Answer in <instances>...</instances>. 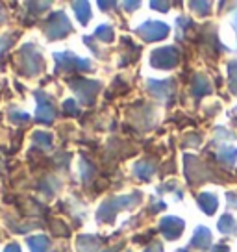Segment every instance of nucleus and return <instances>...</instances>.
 <instances>
[{"instance_id":"obj_14","label":"nucleus","mask_w":237,"mask_h":252,"mask_svg":"<svg viewBox=\"0 0 237 252\" xmlns=\"http://www.w3.org/2000/svg\"><path fill=\"white\" fill-rule=\"evenodd\" d=\"M211 93V84L206 78L204 74H197L193 80V94L195 96H204V94Z\"/></svg>"},{"instance_id":"obj_28","label":"nucleus","mask_w":237,"mask_h":252,"mask_svg":"<svg viewBox=\"0 0 237 252\" xmlns=\"http://www.w3.org/2000/svg\"><path fill=\"white\" fill-rule=\"evenodd\" d=\"M145 252H163V247H161V243H152Z\"/></svg>"},{"instance_id":"obj_12","label":"nucleus","mask_w":237,"mask_h":252,"mask_svg":"<svg viewBox=\"0 0 237 252\" xmlns=\"http://www.w3.org/2000/svg\"><path fill=\"white\" fill-rule=\"evenodd\" d=\"M197 200H198V208L204 213H207V215H213L215 210H217V206H219L217 197L211 195V193H200L197 197Z\"/></svg>"},{"instance_id":"obj_17","label":"nucleus","mask_w":237,"mask_h":252,"mask_svg":"<svg viewBox=\"0 0 237 252\" xmlns=\"http://www.w3.org/2000/svg\"><path fill=\"white\" fill-rule=\"evenodd\" d=\"M72 9H74V13H76V17H78V21L82 24H86L91 19V6H89V2H74Z\"/></svg>"},{"instance_id":"obj_9","label":"nucleus","mask_w":237,"mask_h":252,"mask_svg":"<svg viewBox=\"0 0 237 252\" xmlns=\"http://www.w3.org/2000/svg\"><path fill=\"white\" fill-rule=\"evenodd\" d=\"M183 228H185V222H183L180 217H163V219L159 220V230H161V234L167 237V239H178V237L182 236Z\"/></svg>"},{"instance_id":"obj_22","label":"nucleus","mask_w":237,"mask_h":252,"mask_svg":"<svg viewBox=\"0 0 237 252\" xmlns=\"http://www.w3.org/2000/svg\"><path fill=\"white\" fill-rule=\"evenodd\" d=\"M189 6L197 11L198 15H207V13H209V8H211L209 2H191Z\"/></svg>"},{"instance_id":"obj_29","label":"nucleus","mask_w":237,"mask_h":252,"mask_svg":"<svg viewBox=\"0 0 237 252\" xmlns=\"http://www.w3.org/2000/svg\"><path fill=\"white\" fill-rule=\"evenodd\" d=\"M98 6L102 8V11H110L108 8H115L117 4H115V2H98Z\"/></svg>"},{"instance_id":"obj_11","label":"nucleus","mask_w":237,"mask_h":252,"mask_svg":"<svg viewBox=\"0 0 237 252\" xmlns=\"http://www.w3.org/2000/svg\"><path fill=\"white\" fill-rule=\"evenodd\" d=\"M209 243H211V232H209V228L198 226L195 230L193 239H191V247H195V249H207Z\"/></svg>"},{"instance_id":"obj_24","label":"nucleus","mask_w":237,"mask_h":252,"mask_svg":"<svg viewBox=\"0 0 237 252\" xmlns=\"http://www.w3.org/2000/svg\"><path fill=\"white\" fill-rule=\"evenodd\" d=\"M11 121H13V123H26V121H30V115H28V113H23V111H13V113H11Z\"/></svg>"},{"instance_id":"obj_34","label":"nucleus","mask_w":237,"mask_h":252,"mask_svg":"<svg viewBox=\"0 0 237 252\" xmlns=\"http://www.w3.org/2000/svg\"><path fill=\"white\" fill-rule=\"evenodd\" d=\"M234 28H236V32H237V13H236V17H234Z\"/></svg>"},{"instance_id":"obj_26","label":"nucleus","mask_w":237,"mask_h":252,"mask_svg":"<svg viewBox=\"0 0 237 252\" xmlns=\"http://www.w3.org/2000/svg\"><path fill=\"white\" fill-rule=\"evenodd\" d=\"M150 8L158 9V11H167L171 8V4L169 2H150Z\"/></svg>"},{"instance_id":"obj_4","label":"nucleus","mask_w":237,"mask_h":252,"mask_svg":"<svg viewBox=\"0 0 237 252\" xmlns=\"http://www.w3.org/2000/svg\"><path fill=\"white\" fill-rule=\"evenodd\" d=\"M54 60H56V69H58V72L72 71V69L82 71V72L93 71V63L89 62V60L78 58L74 52H56Z\"/></svg>"},{"instance_id":"obj_6","label":"nucleus","mask_w":237,"mask_h":252,"mask_svg":"<svg viewBox=\"0 0 237 252\" xmlns=\"http://www.w3.org/2000/svg\"><path fill=\"white\" fill-rule=\"evenodd\" d=\"M72 91L76 93L78 100L82 104H93L95 102L96 93L100 91V82H89L84 78H74L71 80Z\"/></svg>"},{"instance_id":"obj_21","label":"nucleus","mask_w":237,"mask_h":252,"mask_svg":"<svg viewBox=\"0 0 237 252\" xmlns=\"http://www.w3.org/2000/svg\"><path fill=\"white\" fill-rule=\"evenodd\" d=\"M228 74H230V91L237 94V62H232L228 65Z\"/></svg>"},{"instance_id":"obj_35","label":"nucleus","mask_w":237,"mask_h":252,"mask_svg":"<svg viewBox=\"0 0 237 252\" xmlns=\"http://www.w3.org/2000/svg\"><path fill=\"white\" fill-rule=\"evenodd\" d=\"M176 252H187V249H180V251H176Z\"/></svg>"},{"instance_id":"obj_23","label":"nucleus","mask_w":237,"mask_h":252,"mask_svg":"<svg viewBox=\"0 0 237 252\" xmlns=\"http://www.w3.org/2000/svg\"><path fill=\"white\" fill-rule=\"evenodd\" d=\"M63 111L67 115H78V104L74 102V98H69L63 102Z\"/></svg>"},{"instance_id":"obj_15","label":"nucleus","mask_w":237,"mask_h":252,"mask_svg":"<svg viewBox=\"0 0 237 252\" xmlns=\"http://www.w3.org/2000/svg\"><path fill=\"white\" fill-rule=\"evenodd\" d=\"M26 243L32 252H48L50 251V239L45 236H32L26 239Z\"/></svg>"},{"instance_id":"obj_1","label":"nucleus","mask_w":237,"mask_h":252,"mask_svg":"<svg viewBox=\"0 0 237 252\" xmlns=\"http://www.w3.org/2000/svg\"><path fill=\"white\" fill-rule=\"evenodd\" d=\"M141 197H143L141 193L135 191L134 195H124V197L110 198V200H106V202L98 208L96 217H98L100 222H113L117 212H122V210H128V208L135 206L137 204V200H141Z\"/></svg>"},{"instance_id":"obj_33","label":"nucleus","mask_w":237,"mask_h":252,"mask_svg":"<svg viewBox=\"0 0 237 252\" xmlns=\"http://www.w3.org/2000/svg\"><path fill=\"white\" fill-rule=\"evenodd\" d=\"M226 197H228V200H232V208H237V195L236 193H228Z\"/></svg>"},{"instance_id":"obj_30","label":"nucleus","mask_w":237,"mask_h":252,"mask_svg":"<svg viewBox=\"0 0 237 252\" xmlns=\"http://www.w3.org/2000/svg\"><path fill=\"white\" fill-rule=\"evenodd\" d=\"M211 252H230V247H226V245H215V247H211Z\"/></svg>"},{"instance_id":"obj_16","label":"nucleus","mask_w":237,"mask_h":252,"mask_svg":"<svg viewBox=\"0 0 237 252\" xmlns=\"http://www.w3.org/2000/svg\"><path fill=\"white\" fill-rule=\"evenodd\" d=\"M217 158L221 159L222 163H226V165H234V163H236V158H237V149L236 147H230V145H224V147L219 149Z\"/></svg>"},{"instance_id":"obj_13","label":"nucleus","mask_w":237,"mask_h":252,"mask_svg":"<svg viewBox=\"0 0 237 252\" xmlns=\"http://www.w3.org/2000/svg\"><path fill=\"white\" fill-rule=\"evenodd\" d=\"M134 173L141 180H150L152 174L156 173V165L152 161H148V159H141V161H137L134 165Z\"/></svg>"},{"instance_id":"obj_27","label":"nucleus","mask_w":237,"mask_h":252,"mask_svg":"<svg viewBox=\"0 0 237 252\" xmlns=\"http://www.w3.org/2000/svg\"><path fill=\"white\" fill-rule=\"evenodd\" d=\"M185 141H187L185 145H191V147H197L198 143L202 141V137H200V135H197V134H195V135H187V137H185Z\"/></svg>"},{"instance_id":"obj_5","label":"nucleus","mask_w":237,"mask_h":252,"mask_svg":"<svg viewBox=\"0 0 237 252\" xmlns=\"http://www.w3.org/2000/svg\"><path fill=\"white\" fill-rule=\"evenodd\" d=\"M178 60H180V54L174 47H163L154 50L150 56V65L154 69H161V71H167V69H173L178 65Z\"/></svg>"},{"instance_id":"obj_8","label":"nucleus","mask_w":237,"mask_h":252,"mask_svg":"<svg viewBox=\"0 0 237 252\" xmlns=\"http://www.w3.org/2000/svg\"><path fill=\"white\" fill-rule=\"evenodd\" d=\"M33 94L37 96V111H35L37 115H35V119L43 125H52L56 119V106L52 102V98L43 91H35Z\"/></svg>"},{"instance_id":"obj_3","label":"nucleus","mask_w":237,"mask_h":252,"mask_svg":"<svg viewBox=\"0 0 237 252\" xmlns=\"http://www.w3.org/2000/svg\"><path fill=\"white\" fill-rule=\"evenodd\" d=\"M72 32V24L67 19L63 11H56L48 17L47 26H45V35L48 37V41L63 39L65 35H69Z\"/></svg>"},{"instance_id":"obj_2","label":"nucleus","mask_w":237,"mask_h":252,"mask_svg":"<svg viewBox=\"0 0 237 252\" xmlns=\"http://www.w3.org/2000/svg\"><path fill=\"white\" fill-rule=\"evenodd\" d=\"M19 71L24 76H35L43 69V56L35 48V45H24L19 50Z\"/></svg>"},{"instance_id":"obj_10","label":"nucleus","mask_w":237,"mask_h":252,"mask_svg":"<svg viewBox=\"0 0 237 252\" xmlns=\"http://www.w3.org/2000/svg\"><path fill=\"white\" fill-rule=\"evenodd\" d=\"M173 89H174L173 80H163V82H159V80H148V91H150L152 96H156L159 100L169 98L173 94Z\"/></svg>"},{"instance_id":"obj_7","label":"nucleus","mask_w":237,"mask_h":252,"mask_svg":"<svg viewBox=\"0 0 237 252\" xmlns=\"http://www.w3.org/2000/svg\"><path fill=\"white\" fill-rule=\"evenodd\" d=\"M169 32H171V28L165 23H159V21H147L139 28H135V33L141 35L145 41L165 39L167 35H169Z\"/></svg>"},{"instance_id":"obj_19","label":"nucleus","mask_w":237,"mask_h":252,"mask_svg":"<svg viewBox=\"0 0 237 252\" xmlns=\"http://www.w3.org/2000/svg\"><path fill=\"white\" fill-rule=\"evenodd\" d=\"M95 37H98V41H104V43H111L115 39V32L110 24H100L95 30Z\"/></svg>"},{"instance_id":"obj_25","label":"nucleus","mask_w":237,"mask_h":252,"mask_svg":"<svg viewBox=\"0 0 237 252\" xmlns=\"http://www.w3.org/2000/svg\"><path fill=\"white\" fill-rule=\"evenodd\" d=\"M11 45H13V39H9V35H4V37L0 39V56L4 54Z\"/></svg>"},{"instance_id":"obj_32","label":"nucleus","mask_w":237,"mask_h":252,"mask_svg":"<svg viewBox=\"0 0 237 252\" xmlns=\"http://www.w3.org/2000/svg\"><path fill=\"white\" fill-rule=\"evenodd\" d=\"M4 252H21V247H19L17 243H11V245H8V247H6V251H4Z\"/></svg>"},{"instance_id":"obj_18","label":"nucleus","mask_w":237,"mask_h":252,"mask_svg":"<svg viewBox=\"0 0 237 252\" xmlns=\"http://www.w3.org/2000/svg\"><path fill=\"white\" fill-rule=\"evenodd\" d=\"M217 228H219V232H222V234H232V236H234L237 230L236 219H234L232 215H222L221 219H219Z\"/></svg>"},{"instance_id":"obj_31","label":"nucleus","mask_w":237,"mask_h":252,"mask_svg":"<svg viewBox=\"0 0 237 252\" xmlns=\"http://www.w3.org/2000/svg\"><path fill=\"white\" fill-rule=\"evenodd\" d=\"M122 8H126V11H134V8H139V2H124Z\"/></svg>"},{"instance_id":"obj_20","label":"nucleus","mask_w":237,"mask_h":252,"mask_svg":"<svg viewBox=\"0 0 237 252\" xmlns=\"http://www.w3.org/2000/svg\"><path fill=\"white\" fill-rule=\"evenodd\" d=\"M32 141L35 147H41V149H50L52 147V135L45 134V132H35L32 135Z\"/></svg>"}]
</instances>
